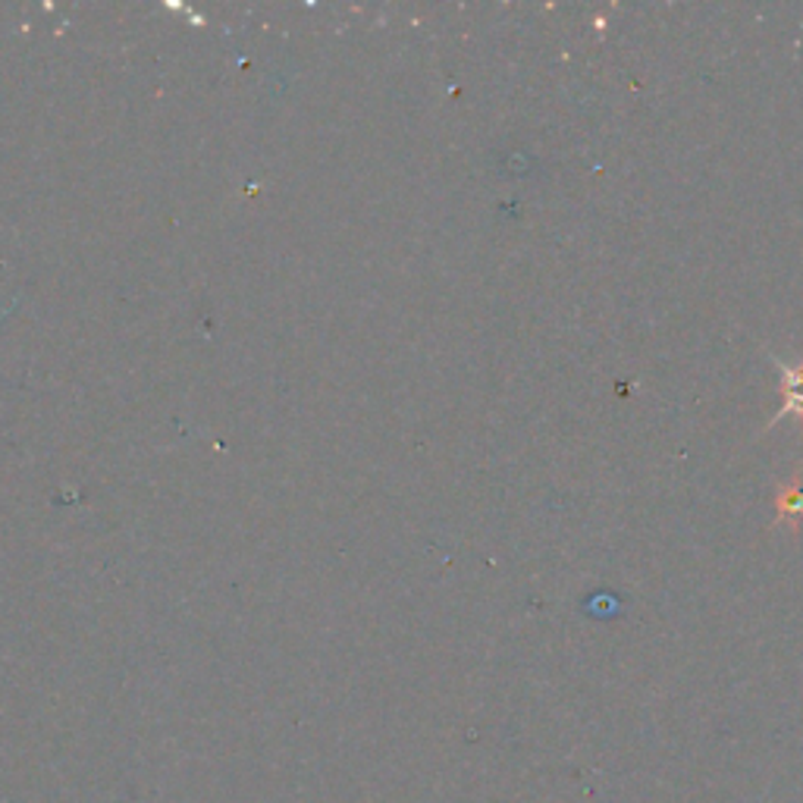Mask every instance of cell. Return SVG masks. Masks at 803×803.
Segmentation results:
<instances>
[{
  "label": "cell",
  "instance_id": "obj_1",
  "mask_svg": "<svg viewBox=\"0 0 803 803\" xmlns=\"http://www.w3.org/2000/svg\"><path fill=\"white\" fill-rule=\"evenodd\" d=\"M779 515H782V518H788V515H794V518H803V487H801V484L788 487V490L779 496Z\"/></svg>",
  "mask_w": 803,
  "mask_h": 803
}]
</instances>
